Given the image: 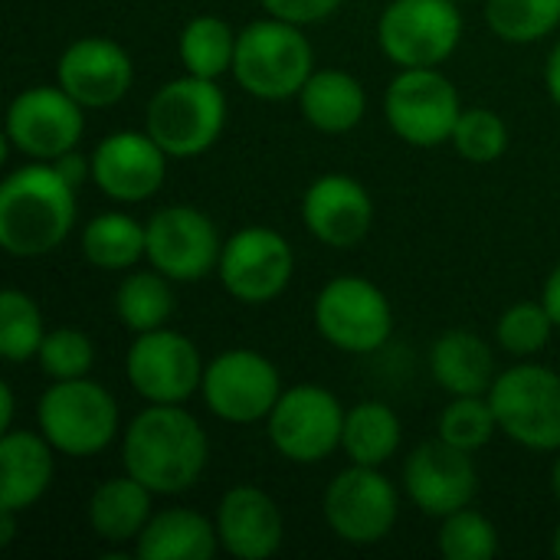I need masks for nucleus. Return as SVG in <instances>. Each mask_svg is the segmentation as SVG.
I'll use <instances>...</instances> for the list:
<instances>
[{"label":"nucleus","mask_w":560,"mask_h":560,"mask_svg":"<svg viewBox=\"0 0 560 560\" xmlns=\"http://www.w3.org/2000/svg\"><path fill=\"white\" fill-rule=\"evenodd\" d=\"M56 82L82 108H108L121 102L135 82L128 49L108 36H82L69 43L56 62Z\"/></svg>","instance_id":"nucleus-19"},{"label":"nucleus","mask_w":560,"mask_h":560,"mask_svg":"<svg viewBox=\"0 0 560 560\" xmlns=\"http://www.w3.org/2000/svg\"><path fill=\"white\" fill-rule=\"evenodd\" d=\"M551 489H555V499L560 502V450H558V459H555V466H551Z\"/></svg>","instance_id":"nucleus-43"},{"label":"nucleus","mask_w":560,"mask_h":560,"mask_svg":"<svg viewBox=\"0 0 560 560\" xmlns=\"http://www.w3.org/2000/svg\"><path fill=\"white\" fill-rule=\"evenodd\" d=\"M387 125L410 148H440L453 141L463 102L456 85L436 69H400L384 92Z\"/></svg>","instance_id":"nucleus-8"},{"label":"nucleus","mask_w":560,"mask_h":560,"mask_svg":"<svg viewBox=\"0 0 560 560\" xmlns=\"http://www.w3.org/2000/svg\"><path fill=\"white\" fill-rule=\"evenodd\" d=\"M43 338H46V328H43L39 305L20 289H3V295H0V358L10 364H26L39 354Z\"/></svg>","instance_id":"nucleus-32"},{"label":"nucleus","mask_w":560,"mask_h":560,"mask_svg":"<svg viewBox=\"0 0 560 560\" xmlns=\"http://www.w3.org/2000/svg\"><path fill=\"white\" fill-rule=\"evenodd\" d=\"M220 548L217 522L194 509H164L154 512L141 538L135 541V555L141 560H210Z\"/></svg>","instance_id":"nucleus-26"},{"label":"nucleus","mask_w":560,"mask_h":560,"mask_svg":"<svg viewBox=\"0 0 560 560\" xmlns=\"http://www.w3.org/2000/svg\"><path fill=\"white\" fill-rule=\"evenodd\" d=\"M167 151L148 131H115L92 151L95 187L118 203H141L164 187Z\"/></svg>","instance_id":"nucleus-18"},{"label":"nucleus","mask_w":560,"mask_h":560,"mask_svg":"<svg viewBox=\"0 0 560 560\" xmlns=\"http://www.w3.org/2000/svg\"><path fill=\"white\" fill-rule=\"evenodd\" d=\"M495 430H499V420L489 404V394L453 397V404H446V410L436 420V436L466 453H479L482 446H489Z\"/></svg>","instance_id":"nucleus-33"},{"label":"nucleus","mask_w":560,"mask_h":560,"mask_svg":"<svg viewBox=\"0 0 560 560\" xmlns=\"http://www.w3.org/2000/svg\"><path fill=\"white\" fill-rule=\"evenodd\" d=\"M210 440L194 413L180 404H151L125 430L121 466L154 495L194 489L207 469Z\"/></svg>","instance_id":"nucleus-1"},{"label":"nucleus","mask_w":560,"mask_h":560,"mask_svg":"<svg viewBox=\"0 0 560 560\" xmlns=\"http://www.w3.org/2000/svg\"><path fill=\"white\" fill-rule=\"evenodd\" d=\"M52 443L43 433L7 430L0 436V509L26 512L52 486Z\"/></svg>","instance_id":"nucleus-22"},{"label":"nucleus","mask_w":560,"mask_h":560,"mask_svg":"<svg viewBox=\"0 0 560 560\" xmlns=\"http://www.w3.org/2000/svg\"><path fill=\"white\" fill-rule=\"evenodd\" d=\"M551 551H555V558H560V525H558V532H555V545H551Z\"/></svg>","instance_id":"nucleus-44"},{"label":"nucleus","mask_w":560,"mask_h":560,"mask_svg":"<svg viewBox=\"0 0 560 560\" xmlns=\"http://www.w3.org/2000/svg\"><path fill=\"white\" fill-rule=\"evenodd\" d=\"M404 489L423 515L443 522L446 515L472 505L479 492L472 453L456 450L440 436L420 443L404 463Z\"/></svg>","instance_id":"nucleus-17"},{"label":"nucleus","mask_w":560,"mask_h":560,"mask_svg":"<svg viewBox=\"0 0 560 560\" xmlns=\"http://www.w3.org/2000/svg\"><path fill=\"white\" fill-rule=\"evenodd\" d=\"M203 371L197 345L167 325L138 335L125 354L128 384L148 404H184L200 390Z\"/></svg>","instance_id":"nucleus-14"},{"label":"nucleus","mask_w":560,"mask_h":560,"mask_svg":"<svg viewBox=\"0 0 560 560\" xmlns=\"http://www.w3.org/2000/svg\"><path fill=\"white\" fill-rule=\"evenodd\" d=\"M453 148L472 164H492L509 151V125L492 108H463L453 131Z\"/></svg>","instance_id":"nucleus-35"},{"label":"nucleus","mask_w":560,"mask_h":560,"mask_svg":"<svg viewBox=\"0 0 560 560\" xmlns=\"http://www.w3.org/2000/svg\"><path fill=\"white\" fill-rule=\"evenodd\" d=\"M312 72H315V49L299 23L266 16L240 30L233 79L246 95L262 102L299 98Z\"/></svg>","instance_id":"nucleus-3"},{"label":"nucleus","mask_w":560,"mask_h":560,"mask_svg":"<svg viewBox=\"0 0 560 560\" xmlns=\"http://www.w3.org/2000/svg\"><path fill=\"white\" fill-rule=\"evenodd\" d=\"M36 361L49 381L89 377V371L95 364V348H92L89 335H82L75 328H52V331H46Z\"/></svg>","instance_id":"nucleus-37"},{"label":"nucleus","mask_w":560,"mask_h":560,"mask_svg":"<svg viewBox=\"0 0 560 560\" xmlns=\"http://www.w3.org/2000/svg\"><path fill=\"white\" fill-rule=\"evenodd\" d=\"M499 430L525 450H560V374L545 364H515L489 390Z\"/></svg>","instance_id":"nucleus-6"},{"label":"nucleus","mask_w":560,"mask_h":560,"mask_svg":"<svg viewBox=\"0 0 560 560\" xmlns=\"http://www.w3.org/2000/svg\"><path fill=\"white\" fill-rule=\"evenodd\" d=\"M541 302H545V308L551 312V318H555V325L560 328V262L551 269V276L545 279V289H541Z\"/></svg>","instance_id":"nucleus-40"},{"label":"nucleus","mask_w":560,"mask_h":560,"mask_svg":"<svg viewBox=\"0 0 560 560\" xmlns=\"http://www.w3.org/2000/svg\"><path fill=\"white\" fill-rule=\"evenodd\" d=\"M226 128V95L217 79L180 75L164 82L148 108L144 131L167 151V158L207 154Z\"/></svg>","instance_id":"nucleus-4"},{"label":"nucleus","mask_w":560,"mask_h":560,"mask_svg":"<svg viewBox=\"0 0 560 560\" xmlns=\"http://www.w3.org/2000/svg\"><path fill=\"white\" fill-rule=\"evenodd\" d=\"M151 499H154V492L128 472L105 479L89 499V525H92L95 538H102L105 545L138 541L154 515Z\"/></svg>","instance_id":"nucleus-25"},{"label":"nucleus","mask_w":560,"mask_h":560,"mask_svg":"<svg viewBox=\"0 0 560 560\" xmlns=\"http://www.w3.org/2000/svg\"><path fill=\"white\" fill-rule=\"evenodd\" d=\"M259 3H262V10L269 16H279V20L308 26V23L328 20L335 10H341L345 0H259Z\"/></svg>","instance_id":"nucleus-38"},{"label":"nucleus","mask_w":560,"mask_h":560,"mask_svg":"<svg viewBox=\"0 0 560 560\" xmlns=\"http://www.w3.org/2000/svg\"><path fill=\"white\" fill-rule=\"evenodd\" d=\"M85 108L56 82L23 89L7 108V141L30 161H56L79 148Z\"/></svg>","instance_id":"nucleus-15"},{"label":"nucleus","mask_w":560,"mask_h":560,"mask_svg":"<svg viewBox=\"0 0 560 560\" xmlns=\"http://www.w3.org/2000/svg\"><path fill=\"white\" fill-rule=\"evenodd\" d=\"M436 548L446 560H492L499 551V532L482 512L466 505L443 518Z\"/></svg>","instance_id":"nucleus-34"},{"label":"nucleus","mask_w":560,"mask_h":560,"mask_svg":"<svg viewBox=\"0 0 560 560\" xmlns=\"http://www.w3.org/2000/svg\"><path fill=\"white\" fill-rule=\"evenodd\" d=\"M75 226V187L52 161H30L0 184V246L16 259L59 249Z\"/></svg>","instance_id":"nucleus-2"},{"label":"nucleus","mask_w":560,"mask_h":560,"mask_svg":"<svg viewBox=\"0 0 560 560\" xmlns=\"http://www.w3.org/2000/svg\"><path fill=\"white\" fill-rule=\"evenodd\" d=\"M555 328L558 325L545 308V302H518L505 308V315L495 325V335L512 358H535L548 348Z\"/></svg>","instance_id":"nucleus-36"},{"label":"nucleus","mask_w":560,"mask_h":560,"mask_svg":"<svg viewBox=\"0 0 560 560\" xmlns=\"http://www.w3.org/2000/svg\"><path fill=\"white\" fill-rule=\"evenodd\" d=\"M345 413L338 397L315 384H299L282 390L279 404L266 417L269 443L279 456L299 466H312L341 450Z\"/></svg>","instance_id":"nucleus-11"},{"label":"nucleus","mask_w":560,"mask_h":560,"mask_svg":"<svg viewBox=\"0 0 560 560\" xmlns=\"http://www.w3.org/2000/svg\"><path fill=\"white\" fill-rule=\"evenodd\" d=\"M236 36L233 26L220 16H194L184 30H180V62L190 75H203V79H220L223 72H233V59H236Z\"/></svg>","instance_id":"nucleus-30"},{"label":"nucleus","mask_w":560,"mask_h":560,"mask_svg":"<svg viewBox=\"0 0 560 560\" xmlns=\"http://www.w3.org/2000/svg\"><path fill=\"white\" fill-rule=\"evenodd\" d=\"M486 23L505 43H538L560 26V0H486Z\"/></svg>","instance_id":"nucleus-31"},{"label":"nucleus","mask_w":560,"mask_h":560,"mask_svg":"<svg viewBox=\"0 0 560 560\" xmlns=\"http://www.w3.org/2000/svg\"><path fill=\"white\" fill-rule=\"evenodd\" d=\"M13 387L10 384H3L0 387V427H3V433L7 430H13Z\"/></svg>","instance_id":"nucleus-42"},{"label":"nucleus","mask_w":560,"mask_h":560,"mask_svg":"<svg viewBox=\"0 0 560 560\" xmlns=\"http://www.w3.org/2000/svg\"><path fill=\"white\" fill-rule=\"evenodd\" d=\"M299 108L315 131L348 135L368 112V92L345 69H315L299 92Z\"/></svg>","instance_id":"nucleus-24"},{"label":"nucleus","mask_w":560,"mask_h":560,"mask_svg":"<svg viewBox=\"0 0 560 560\" xmlns=\"http://www.w3.org/2000/svg\"><path fill=\"white\" fill-rule=\"evenodd\" d=\"M82 253L95 269L125 272L148 253V230L118 210L98 213L82 230Z\"/></svg>","instance_id":"nucleus-28"},{"label":"nucleus","mask_w":560,"mask_h":560,"mask_svg":"<svg viewBox=\"0 0 560 560\" xmlns=\"http://www.w3.org/2000/svg\"><path fill=\"white\" fill-rule=\"evenodd\" d=\"M545 82H548V92L555 98V105L560 108V43L551 49L548 56V66H545Z\"/></svg>","instance_id":"nucleus-41"},{"label":"nucleus","mask_w":560,"mask_h":560,"mask_svg":"<svg viewBox=\"0 0 560 560\" xmlns=\"http://www.w3.org/2000/svg\"><path fill=\"white\" fill-rule=\"evenodd\" d=\"M400 436H404L400 417L381 400H364L345 413L341 450L348 453L351 463L381 469L400 450Z\"/></svg>","instance_id":"nucleus-27"},{"label":"nucleus","mask_w":560,"mask_h":560,"mask_svg":"<svg viewBox=\"0 0 560 560\" xmlns=\"http://www.w3.org/2000/svg\"><path fill=\"white\" fill-rule=\"evenodd\" d=\"M200 397L207 410L226 423H259L279 404L282 377L259 351L230 348L207 364Z\"/></svg>","instance_id":"nucleus-12"},{"label":"nucleus","mask_w":560,"mask_h":560,"mask_svg":"<svg viewBox=\"0 0 560 560\" xmlns=\"http://www.w3.org/2000/svg\"><path fill=\"white\" fill-rule=\"evenodd\" d=\"M115 315L135 335L164 328L171 322V315H174V289H171V279L164 272H158L154 266L151 269L128 272L121 279L118 292H115Z\"/></svg>","instance_id":"nucleus-29"},{"label":"nucleus","mask_w":560,"mask_h":560,"mask_svg":"<svg viewBox=\"0 0 560 560\" xmlns=\"http://www.w3.org/2000/svg\"><path fill=\"white\" fill-rule=\"evenodd\" d=\"M322 509L335 538L354 548H371L394 532L400 499L394 482L377 466L351 463V469L328 482Z\"/></svg>","instance_id":"nucleus-10"},{"label":"nucleus","mask_w":560,"mask_h":560,"mask_svg":"<svg viewBox=\"0 0 560 560\" xmlns=\"http://www.w3.org/2000/svg\"><path fill=\"white\" fill-rule=\"evenodd\" d=\"M463 39L456 0H390L377 20V43L400 69H436Z\"/></svg>","instance_id":"nucleus-7"},{"label":"nucleus","mask_w":560,"mask_h":560,"mask_svg":"<svg viewBox=\"0 0 560 560\" xmlns=\"http://www.w3.org/2000/svg\"><path fill=\"white\" fill-rule=\"evenodd\" d=\"M52 167L79 190V184L85 180V177H92V154L85 158L79 148H72V151H66V154H59L56 161H52Z\"/></svg>","instance_id":"nucleus-39"},{"label":"nucleus","mask_w":560,"mask_h":560,"mask_svg":"<svg viewBox=\"0 0 560 560\" xmlns=\"http://www.w3.org/2000/svg\"><path fill=\"white\" fill-rule=\"evenodd\" d=\"M295 272V253L289 240L269 226L236 230L220 253L217 276L223 289L243 305H266L279 299Z\"/></svg>","instance_id":"nucleus-13"},{"label":"nucleus","mask_w":560,"mask_h":560,"mask_svg":"<svg viewBox=\"0 0 560 560\" xmlns=\"http://www.w3.org/2000/svg\"><path fill=\"white\" fill-rule=\"evenodd\" d=\"M220 548L236 560H266L279 555L285 522L276 499L256 486H233L217 505Z\"/></svg>","instance_id":"nucleus-21"},{"label":"nucleus","mask_w":560,"mask_h":560,"mask_svg":"<svg viewBox=\"0 0 560 560\" xmlns=\"http://www.w3.org/2000/svg\"><path fill=\"white\" fill-rule=\"evenodd\" d=\"M36 427L62 456H95L118 433L115 397L89 381H52L36 404Z\"/></svg>","instance_id":"nucleus-5"},{"label":"nucleus","mask_w":560,"mask_h":560,"mask_svg":"<svg viewBox=\"0 0 560 560\" xmlns=\"http://www.w3.org/2000/svg\"><path fill=\"white\" fill-rule=\"evenodd\" d=\"M144 230H148L144 259L171 282H200L220 262L223 240L213 220L197 207L187 203L164 207L144 223Z\"/></svg>","instance_id":"nucleus-16"},{"label":"nucleus","mask_w":560,"mask_h":560,"mask_svg":"<svg viewBox=\"0 0 560 560\" xmlns=\"http://www.w3.org/2000/svg\"><path fill=\"white\" fill-rule=\"evenodd\" d=\"M430 374L453 397H479L495 384V354L492 348L463 328L440 335L430 348Z\"/></svg>","instance_id":"nucleus-23"},{"label":"nucleus","mask_w":560,"mask_h":560,"mask_svg":"<svg viewBox=\"0 0 560 560\" xmlns=\"http://www.w3.org/2000/svg\"><path fill=\"white\" fill-rule=\"evenodd\" d=\"M315 328L345 354H371L390 341L394 308L374 282L361 276H338L315 299Z\"/></svg>","instance_id":"nucleus-9"},{"label":"nucleus","mask_w":560,"mask_h":560,"mask_svg":"<svg viewBox=\"0 0 560 560\" xmlns=\"http://www.w3.org/2000/svg\"><path fill=\"white\" fill-rule=\"evenodd\" d=\"M302 223L318 243L351 249L374 226V200L361 180L348 174H325L312 180L302 197Z\"/></svg>","instance_id":"nucleus-20"}]
</instances>
